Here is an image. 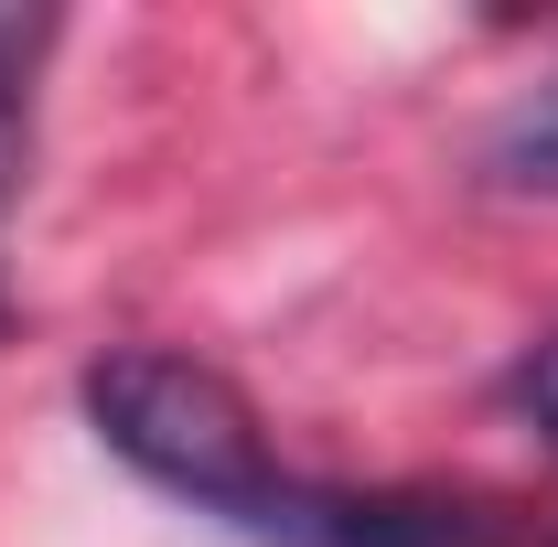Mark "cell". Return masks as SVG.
I'll return each mask as SVG.
<instances>
[{
    "instance_id": "obj_5",
    "label": "cell",
    "mask_w": 558,
    "mask_h": 547,
    "mask_svg": "<svg viewBox=\"0 0 558 547\" xmlns=\"http://www.w3.org/2000/svg\"><path fill=\"white\" fill-rule=\"evenodd\" d=\"M505 398H515V418H526V429H548V440H558V333L515 354V376H505Z\"/></svg>"
},
{
    "instance_id": "obj_4",
    "label": "cell",
    "mask_w": 558,
    "mask_h": 547,
    "mask_svg": "<svg viewBox=\"0 0 558 547\" xmlns=\"http://www.w3.org/2000/svg\"><path fill=\"white\" fill-rule=\"evenodd\" d=\"M33 54H44V22L33 11H0V194L22 172V86H33Z\"/></svg>"
},
{
    "instance_id": "obj_3",
    "label": "cell",
    "mask_w": 558,
    "mask_h": 547,
    "mask_svg": "<svg viewBox=\"0 0 558 547\" xmlns=\"http://www.w3.org/2000/svg\"><path fill=\"white\" fill-rule=\"evenodd\" d=\"M484 172L505 183V194H558V75L537 86V97L505 108V130L484 139Z\"/></svg>"
},
{
    "instance_id": "obj_2",
    "label": "cell",
    "mask_w": 558,
    "mask_h": 547,
    "mask_svg": "<svg viewBox=\"0 0 558 547\" xmlns=\"http://www.w3.org/2000/svg\"><path fill=\"white\" fill-rule=\"evenodd\" d=\"M269 547H505L484 505H440V494H333L301 483L290 515L269 526Z\"/></svg>"
},
{
    "instance_id": "obj_1",
    "label": "cell",
    "mask_w": 558,
    "mask_h": 547,
    "mask_svg": "<svg viewBox=\"0 0 558 547\" xmlns=\"http://www.w3.org/2000/svg\"><path fill=\"white\" fill-rule=\"evenodd\" d=\"M86 418L108 429V451L130 473H150L161 494L205 505V515L247 526V537H269L279 515H290V494H301V473H279L258 409L215 365H194V354L130 343V354L86 365Z\"/></svg>"
}]
</instances>
